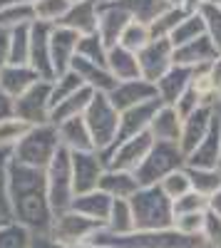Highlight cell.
I'll use <instances>...</instances> for the list:
<instances>
[{
	"mask_svg": "<svg viewBox=\"0 0 221 248\" xmlns=\"http://www.w3.org/2000/svg\"><path fill=\"white\" fill-rule=\"evenodd\" d=\"M8 199H10V221H17L35 236H45L52 229L55 211L47 199L45 169L25 167L10 156L8 164Z\"/></svg>",
	"mask_w": 221,
	"mask_h": 248,
	"instance_id": "cell-1",
	"label": "cell"
},
{
	"mask_svg": "<svg viewBox=\"0 0 221 248\" xmlns=\"http://www.w3.org/2000/svg\"><path fill=\"white\" fill-rule=\"evenodd\" d=\"M137 231H167L174 229V201L162 186H142L132 199Z\"/></svg>",
	"mask_w": 221,
	"mask_h": 248,
	"instance_id": "cell-2",
	"label": "cell"
},
{
	"mask_svg": "<svg viewBox=\"0 0 221 248\" xmlns=\"http://www.w3.org/2000/svg\"><path fill=\"white\" fill-rule=\"evenodd\" d=\"M63 149L57 137L55 124H40V127H30V132L17 141V147L10 152V156L25 167L32 169H47L55 154Z\"/></svg>",
	"mask_w": 221,
	"mask_h": 248,
	"instance_id": "cell-3",
	"label": "cell"
},
{
	"mask_svg": "<svg viewBox=\"0 0 221 248\" xmlns=\"http://www.w3.org/2000/svg\"><path fill=\"white\" fill-rule=\"evenodd\" d=\"M119 114L117 107L110 102V94L102 92H95L90 107L85 112V124L92 134L95 141V149L99 154L110 152L114 144H117V134H119Z\"/></svg>",
	"mask_w": 221,
	"mask_h": 248,
	"instance_id": "cell-4",
	"label": "cell"
},
{
	"mask_svg": "<svg viewBox=\"0 0 221 248\" xmlns=\"http://www.w3.org/2000/svg\"><path fill=\"white\" fill-rule=\"evenodd\" d=\"M184 167H187V156H184L179 144H174V141H154L149 156L144 159V164L134 174H137V179H139L142 186H157V184H162L169 174L184 169Z\"/></svg>",
	"mask_w": 221,
	"mask_h": 248,
	"instance_id": "cell-5",
	"label": "cell"
},
{
	"mask_svg": "<svg viewBox=\"0 0 221 248\" xmlns=\"http://www.w3.org/2000/svg\"><path fill=\"white\" fill-rule=\"evenodd\" d=\"M47 179V199L55 214H63L72 209L75 201V184H72V152L60 149L50 167L45 169Z\"/></svg>",
	"mask_w": 221,
	"mask_h": 248,
	"instance_id": "cell-6",
	"label": "cell"
},
{
	"mask_svg": "<svg viewBox=\"0 0 221 248\" xmlns=\"http://www.w3.org/2000/svg\"><path fill=\"white\" fill-rule=\"evenodd\" d=\"M102 229H105L102 223H97V221L70 209V211H63V214H55L50 236L67 248H79V246L90 243L97 236V231H102Z\"/></svg>",
	"mask_w": 221,
	"mask_h": 248,
	"instance_id": "cell-7",
	"label": "cell"
},
{
	"mask_svg": "<svg viewBox=\"0 0 221 248\" xmlns=\"http://www.w3.org/2000/svg\"><path fill=\"white\" fill-rule=\"evenodd\" d=\"M13 114L28 122L30 127L50 124L52 114V79H40L35 87H30L25 94L13 99Z\"/></svg>",
	"mask_w": 221,
	"mask_h": 248,
	"instance_id": "cell-8",
	"label": "cell"
},
{
	"mask_svg": "<svg viewBox=\"0 0 221 248\" xmlns=\"http://www.w3.org/2000/svg\"><path fill=\"white\" fill-rule=\"evenodd\" d=\"M154 147V137L149 132L139 134V137H132L127 141H119L110 152L102 154L107 169H122V171H137L139 167L144 164V159L149 156Z\"/></svg>",
	"mask_w": 221,
	"mask_h": 248,
	"instance_id": "cell-9",
	"label": "cell"
},
{
	"mask_svg": "<svg viewBox=\"0 0 221 248\" xmlns=\"http://www.w3.org/2000/svg\"><path fill=\"white\" fill-rule=\"evenodd\" d=\"M107 171V164L99 152H77L72 154V184H75V196H82L99 189Z\"/></svg>",
	"mask_w": 221,
	"mask_h": 248,
	"instance_id": "cell-10",
	"label": "cell"
},
{
	"mask_svg": "<svg viewBox=\"0 0 221 248\" xmlns=\"http://www.w3.org/2000/svg\"><path fill=\"white\" fill-rule=\"evenodd\" d=\"M137 57H139L142 77L157 85V82L174 67V45L169 40H152Z\"/></svg>",
	"mask_w": 221,
	"mask_h": 248,
	"instance_id": "cell-11",
	"label": "cell"
},
{
	"mask_svg": "<svg viewBox=\"0 0 221 248\" xmlns=\"http://www.w3.org/2000/svg\"><path fill=\"white\" fill-rule=\"evenodd\" d=\"M152 99H159V92H157V85L144 77L139 79H129V82H117L114 90L110 92V102L117 107V112L122 114L132 107H139V105H147Z\"/></svg>",
	"mask_w": 221,
	"mask_h": 248,
	"instance_id": "cell-12",
	"label": "cell"
},
{
	"mask_svg": "<svg viewBox=\"0 0 221 248\" xmlns=\"http://www.w3.org/2000/svg\"><path fill=\"white\" fill-rule=\"evenodd\" d=\"M50 37H52V25L35 23L30 28V62L28 65L40 75V79H55Z\"/></svg>",
	"mask_w": 221,
	"mask_h": 248,
	"instance_id": "cell-13",
	"label": "cell"
},
{
	"mask_svg": "<svg viewBox=\"0 0 221 248\" xmlns=\"http://www.w3.org/2000/svg\"><path fill=\"white\" fill-rule=\"evenodd\" d=\"M216 109L219 107H199L194 114H189L184 119V127H182V139H179V147H182L184 156H189L199 144L206 139V134L214 127V119H216Z\"/></svg>",
	"mask_w": 221,
	"mask_h": 248,
	"instance_id": "cell-14",
	"label": "cell"
},
{
	"mask_svg": "<svg viewBox=\"0 0 221 248\" xmlns=\"http://www.w3.org/2000/svg\"><path fill=\"white\" fill-rule=\"evenodd\" d=\"M164 102L162 99H152L147 102V105H139V107H132L127 112H122V117H119V134H117V144L119 141H127L132 137H139L149 132L152 127V119L154 114L159 112V107H162Z\"/></svg>",
	"mask_w": 221,
	"mask_h": 248,
	"instance_id": "cell-15",
	"label": "cell"
},
{
	"mask_svg": "<svg viewBox=\"0 0 221 248\" xmlns=\"http://www.w3.org/2000/svg\"><path fill=\"white\" fill-rule=\"evenodd\" d=\"M219 55H221V52H219L216 45L211 43V37L204 35V37L194 40V43H187V45H182V47H174V65L191 67V70L211 67Z\"/></svg>",
	"mask_w": 221,
	"mask_h": 248,
	"instance_id": "cell-16",
	"label": "cell"
},
{
	"mask_svg": "<svg viewBox=\"0 0 221 248\" xmlns=\"http://www.w3.org/2000/svg\"><path fill=\"white\" fill-rule=\"evenodd\" d=\"M129 23L134 20L129 17V13L125 8H119L117 3H102L99 5V37L105 40L107 47H114L119 45V40H122L125 30L129 28Z\"/></svg>",
	"mask_w": 221,
	"mask_h": 248,
	"instance_id": "cell-17",
	"label": "cell"
},
{
	"mask_svg": "<svg viewBox=\"0 0 221 248\" xmlns=\"http://www.w3.org/2000/svg\"><path fill=\"white\" fill-rule=\"evenodd\" d=\"M60 28H67L79 37L95 35L99 30V0H77V3H72Z\"/></svg>",
	"mask_w": 221,
	"mask_h": 248,
	"instance_id": "cell-18",
	"label": "cell"
},
{
	"mask_svg": "<svg viewBox=\"0 0 221 248\" xmlns=\"http://www.w3.org/2000/svg\"><path fill=\"white\" fill-rule=\"evenodd\" d=\"M77 45H79V35L67 30V28H52L50 37V50H52V70L55 77L72 70V62L77 57Z\"/></svg>",
	"mask_w": 221,
	"mask_h": 248,
	"instance_id": "cell-19",
	"label": "cell"
},
{
	"mask_svg": "<svg viewBox=\"0 0 221 248\" xmlns=\"http://www.w3.org/2000/svg\"><path fill=\"white\" fill-rule=\"evenodd\" d=\"M219 161H221V119H219V109H216L211 132L187 156V167L189 169H219Z\"/></svg>",
	"mask_w": 221,
	"mask_h": 248,
	"instance_id": "cell-20",
	"label": "cell"
},
{
	"mask_svg": "<svg viewBox=\"0 0 221 248\" xmlns=\"http://www.w3.org/2000/svg\"><path fill=\"white\" fill-rule=\"evenodd\" d=\"M57 137H60V144L63 149L77 154V152H97L95 149V141H92V134L85 124V117H75V119H67L63 124H57Z\"/></svg>",
	"mask_w": 221,
	"mask_h": 248,
	"instance_id": "cell-21",
	"label": "cell"
},
{
	"mask_svg": "<svg viewBox=\"0 0 221 248\" xmlns=\"http://www.w3.org/2000/svg\"><path fill=\"white\" fill-rule=\"evenodd\" d=\"M37 82H40V75L30 65H5L0 70V90L10 99H17L20 94H25Z\"/></svg>",
	"mask_w": 221,
	"mask_h": 248,
	"instance_id": "cell-22",
	"label": "cell"
},
{
	"mask_svg": "<svg viewBox=\"0 0 221 248\" xmlns=\"http://www.w3.org/2000/svg\"><path fill=\"white\" fill-rule=\"evenodd\" d=\"M191 79H194V70L191 67H182V65H174L162 79L157 82V92H159V99L164 105L174 107L179 97H182L189 87H191Z\"/></svg>",
	"mask_w": 221,
	"mask_h": 248,
	"instance_id": "cell-23",
	"label": "cell"
},
{
	"mask_svg": "<svg viewBox=\"0 0 221 248\" xmlns=\"http://www.w3.org/2000/svg\"><path fill=\"white\" fill-rule=\"evenodd\" d=\"M72 70L79 75V79L85 82V87L95 90V92H102V94H110L117 85V79L110 75L107 65H97V62H90V60H82V57H75L72 62Z\"/></svg>",
	"mask_w": 221,
	"mask_h": 248,
	"instance_id": "cell-24",
	"label": "cell"
},
{
	"mask_svg": "<svg viewBox=\"0 0 221 248\" xmlns=\"http://www.w3.org/2000/svg\"><path fill=\"white\" fill-rule=\"evenodd\" d=\"M182 127H184V119L179 117L176 107L162 105L159 112L154 114V119H152L149 134L154 137V141H174V144H179V139H182Z\"/></svg>",
	"mask_w": 221,
	"mask_h": 248,
	"instance_id": "cell-25",
	"label": "cell"
},
{
	"mask_svg": "<svg viewBox=\"0 0 221 248\" xmlns=\"http://www.w3.org/2000/svg\"><path fill=\"white\" fill-rule=\"evenodd\" d=\"M139 189H142V184H139L137 174L134 171H122V169H107L102 181H99V191H105L112 199L129 201Z\"/></svg>",
	"mask_w": 221,
	"mask_h": 248,
	"instance_id": "cell-26",
	"label": "cell"
},
{
	"mask_svg": "<svg viewBox=\"0 0 221 248\" xmlns=\"http://www.w3.org/2000/svg\"><path fill=\"white\" fill-rule=\"evenodd\" d=\"M112 203H114L112 196H107L105 191L97 189V191H90V194H82V196H75L72 211H77V214H82V216L105 226L107 218H110V211H112Z\"/></svg>",
	"mask_w": 221,
	"mask_h": 248,
	"instance_id": "cell-27",
	"label": "cell"
},
{
	"mask_svg": "<svg viewBox=\"0 0 221 248\" xmlns=\"http://www.w3.org/2000/svg\"><path fill=\"white\" fill-rule=\"evenodd\" d=\"M107 70L117 82H129V79H139L142 70H139V57L129 50H125L122 45H114L107 52Z\"/></svg>",
	"mask_w": 221,
	"mask_h": 248,
	"instance_id": "cell-28",
	"label": "cell"
},
{
	"mask_svg": "<svg viewBox=\"0 0 221 248\" xmlns=\"http://www.w3.org/2000/svg\"><path fill=\"white\" fill-rule=\"evenodd\" d=\"M95 97V90L90 87H82L79 92H75L72 97H67L65 102H60L57 107H52V114H50V124H63L67 119H75V117H85L90 102Z\"/></svg>",
	"mask_w": 221,
	"mask_h": 248,
	"instance_id": "cell-29",
	"label": "cell"
},
{
	"mask_svg": "<svg viewBox=\"0 0 221 248\" xmlns=\"http://www.w3.org/2000/svg\"><path fill=\"white\" fill-rule=\"evenodd\" d=\"M114 3L119 8H125L134 23H142V25L157 23V20L172 8V5L164 3V0H114Z\"/></svg>",
	"mask_w": 221,
	"mask_h": 248,
	"instance_id": "cell-30",
	"label": "cell"
},
{
	"mask_svg": "<svg viewBox=\"0 0 221 248\" xmlns=\"http://www.w3.org/2000/svg\"><path fill=\"white\" fill-rule=\"evenodd\" d=\"M105 231L114 233V236H127L132 231H137V223H134V211H132V203L125 199H114L112 203V211L110 218L105 223Z\"/></svg>",
	"mask_w": 221,
	"mask_h": 248,
	"instance_id": "cell-31",
	"label": "cell"
},
{
	"mask_svg": "<svg viewBox=\"0 0 221 248\" xmlns=\"http://www.w3.org/2000/svg\"><path fill=\"white\" fill-rule=\"evenodd\" d=\"M204 35H206V23H204L202 13L196 10V13H189V15L182 20V25H179V28L172 32L169 43H172L174 47H182V45L194 43V40L204 37Z\"/></svg>",
	"mask_w": 221,
	"mask_h": 248,
	"instance_id": "cell-32",
	"label": "cell"
},
{
	"mask_svg": "<svg viewBox=\"0 0 221 248\" xmlns=\"http://www.w3.org/2000/svg\"><path fill=\"white\" fill-rule=\"evenodd\" d=\"M35 23L57 28L72 8V0H35Z\"/></svg>",
	"mask_w": 221,
	"mask_h": 248,
	"instance_id": "cell-33",
	"label": "cell"
},
{
	"mask_svg": "<svg viewBox=\"0 0 221 248\" xmlns=\"http://www.w3.org/2000/svg\"><path fill=\"white\" fill-rule=\"evenodd\" d=\"M30 132V124L23 122L20 117L10 114L5 119H0V149L3 152H13L17 147V141Z\"/></svg>",
	"mask_w": 221,
	"mask_h": 248,
	"instance_id": "cell-34",
	"label": "cell"
},
{
	"mask_svg": "<svg viewBox=\"0 0 221 248\" xmlns=\"http://www.w3.org/2000/svg\"><path fill=\"white\" fill-rule=\"evenodd\" d=\"M35 5V3H32ZM32 5H10L0 8V28L3 30H17V28H30L35 25V8Z\"/></svg>",
	"mask_w": 221,
	"mask_h": 248,
	"instance_id": "cell-35",
	"label": "cell"
},
{
	"mask_svg": "<svg viewBox=\"0 0 221 248\" xmlns=\"http://www.w3.org/2000/svg\"><path fill=\"white\" fill-rule=\"evenodd\" d=\"M35 233L17 221H5L0 226V248H32Z\"/></svg>",
	"mask_w": 221,
	"mask_h": 248,
	"instance_id": "cell-36",
	"label": "cell"
},
{
	"mask_svg": "<svg viewBox=\"0 0 221 248\" xmlns=\"http://www.w3.org/2000/svg\"><path fill=\"white\" fill-rule=\"evenodd\" d=\"M189 179H191V191L202 194V196H211L221 189V169H189Z\"/></svg>",
	"mask_w": 221,
	"mask_h": 248,
	"instance_id": "cell-37",
	"label": "cell"
},
{
	"mask_svg": "<svg viewBox=\"0 0 221 248\" xmlns=\"http://www.w3.org/2000/svg\"><path fill=\"white\" fill-rule=\"evenodd\" d=\"M85 87V82L79 79V75L75 70H67L63 75H57L52 79V107H57L60 102H65L67 97H72L75 92H79Z\"/></svg>",
	"mask_w": 221,
	"mask_h": 248,
	"instance_id": "cell-38",
	"label": "cell"
},
{
	"mask_svg": "<svg viewBox=\"0 0 221 248\" xmlns=\"http://www.w3.org/2000/svg\"><path fill=\"white\" fill-rule=\"evenodd\" d=\"M107 52H110V47L105 45V40L99 37V32L79 37V45H77V57L90 60V62H97V65H107Z\"/></svg>",
	"mask_w": 221,
	"mask_h": 248,
	"instance_id": "cell-39",
	"label": "cell"
},
{
	"mask_svg": "<svg viewBox=\"0 0 221 248\" xmlns=\"http://www.w3.org/2000/svg\"><path fill=\"white\" fill-rule=\"evenodd\" d=\"M187 15H189L187 8H169L162 17L157 20V23L149 25V28H152V37H154V40H169L172 32L182 25V20H184Z\"/></svg>",
	"mask_w": 221,
	"mask_h": 248,
	"instance_id": "cell-40",
	"label": "cell"
},
{
	"mask_svg": "<svg viewBox=\"0 0 221 248\" xmlns=\"http://www.w3.org/2000/svg\"><path fill=\"white\" fill-rule=\"evenodd\" d=\"M152 28L149 25H142V23H129V28L125 30L122 40H119V45H122L125 50L139 55L149 43H152Z\"/></svg>",
	"mask_w": 221,
	"mask_h": 248,
	"instance_id": "cell-41",
	"label": "cell"
},
{
	"mask_svg": "<svg viewBox=\"0 0 221 248\" xmlns=\"http://www.w3.org/2000/svg\"><path fill=\"white\" fill-rule=\"evenodd\" d=\"M30 28H17L10 32V65L30 62Z\"/></svg>",
	"mask_w": 221,
	"mask_h": 248,
	"instance_id": "cell-42",
	"label": "cell"
},
{
	"mask_svg": "<svg viewBox=\"0 0 221 248\" xmlns=\"http://www.w3.org/2000/svg\"><path fill=\"white\" fill-rule=\"evenodd\" d=\"M159 186H162L164 194H167L172 201H176V199H182L184 194H189V191H191V179H189L187 167L179 169V171H174V174H169Z\"/></svg>",
	"mask_w": 221,
	"mask_h": 248,
	"instance_id": "cell-43",
	"label": "cell"
},
{
	"mask_svg": "<svg viewBox=\"0 0 221 248\" xmlns=\"http://www.w3.org/2000/svg\"><path fill=\"white\" fill-rule=\"evenodd\" d=\"M206 211H209V199L196 191H189L182 199L174 201V218L187 216V214H206Z\"/></svg>",
	"mask_w": 221,
	"mask_h": 248,
	"instance_id": "cell-44",
	"label": "cell"
},
{
	"mask_svg": "<svg viewBox=\"0 0 221 248\" xmlns=\"http://www.w3.org/2000/svg\"><path fill=\"white\" fill-rule=\"evenodd\" d=\"M204 23H206V35L211 37V43L221 52V8L219 5H202L199 8Z\"/></svg>",
	"mask_w": 221,
	"mask_h": 248,
	"instance_id": "cell-45",
	"label": "cell"
},
{
	"mask_svg": "<svg viewBox=\"0 0 221 248\" xmlns=\"http://www.w3.org/2000/svg\"><path fill=\"white\" fill-rule=\"evenodd\" d=\"M8 164H10V152L0 149V216L10 221V199H8Z\"/></svg>",
	"mask_w": 221,
	"mask_h": 248,
	"instance_id": "cell-46",
	"label": "cell"
},
{
	"mask_svg": "<svg viewBox=\"0 0 221 248\" xmlns=\"http://www.w3.org/2000/svg\"><path fill=\"white\" fill-rule=\"evenodd\" d=\"M204 218H206V214L176 216V218H174V229H176L179 233H187V236H202V233H204Z\"/></svg>",
	"mask_w": 221,
	"mask_h": 248,
	"instance_id": "cell-47",
	"label": "cell"
},
{
	"mask_svg": "<svg viewBox=\"0 0 221 248\" xmlns=\"http://www.w3.org/2000/svg\"><path fill=\"white\" fill-rule=\"evenodd\" d=\"M204 241L209 248H221V216L206 211V218H204Z\"/></svg>",
	"mask_w": 221,
	"mask_h": 248,
	"instance_id": "cell-48",
	"label": "cell"
},
{
	"mask_svg": "<svg viewBox=\"0 0 221 248\" xmlns=\"http://www.w3.org/2000/svg\"><path fill=\"white\" fill-rule=\"evenodd\" d=\"M176 112H179V117H182V119H187L189 114H194L199 107H204V102H202V97H199L196 94V90L194 87H189L182 97H179V102H176Z\"/></svg>",
	"mask_w": 221,
	"mask_h": 248,
	"instance_id": "cell-49",
	"label": "cell"
},
{
	"mask_svg": "<svg viewBox=\"0 0 221 248\" xmlns=\"http://www.w3.org/2000/svg\"><path fill=\"white\" fill-rule=\"evenodd\" d=\"M10 65V30L0 28V70Z\"/></svg>",
	"mask_w": 221,
	"mask_h": 248,
	"instance_id": "cell-50",
	"label": "cell"
},
{
	"mask_svg": "<svg viewBox=\"0 0 221 248\" xmlns=\"http://www.w3.org/2000/svg\"><path fill=\"white\" fill-rule=\"evenodd\" d=\"M32 248H67V246H63L60 241H55L50 233H45V236H35L32 238Z\"/></svg>",
	"mask_w": 221,
	"mask_h": 248,
	"instance_id": "cell-51",
	"label": "cell"
},
{
	"mask_svg": "<svg viewBox=\"0 0 221 248\" xmlns=\"http://www.w3.org/2000/svg\"><path fill=\"white\" fill-rule=\"evenodd\" d=\"M13 114V99L0 90V119H5V117H10Z\"/></svg>",
	"mask_w": 221,
	"mask_h": 248,
	"instance_id": "cell-52",
	"label": "cell"
},
{
	"mask_svg": "<svg viewBox=\"0 0 221 248\" xmlns=\"http://www.w3.org/2000/svg\"><path fill=\"white\" fill-rule=\"evenodd\" d=\"M209 211L216 214V216H221V189H219L216 194L209 196Z\"/></svg>",
	"mask_w": 221,
	"mask_h": 248,
	"instance_id": "cell-53",
	"label": "cell"
},
{
	"mask_svg": "<svg viewBox=\"0 0 221 248\" xmlns=\"http://www.w3.org/2000/svg\"><path fill=\"white\" fill-rule=\"evenodd\" d=\"M211 77H214V82H216V87H219V82H221V55L216 57V62L211 65Z\"/></svg>",
	"mask_w": 221,
	"mask_h": 248,
	"instance_id": "cell-54",
	"label": "cell"
},
{
	"mask_svg": "<svg viewBox=\"0 0 221 248\" xmlns=\"http://www.w3.org/2000/svg\"><path fill=\"white\" fill-rule=\"evenodd\" d=\"M35 0H0V8H10V5H32Z\"/></svg>",
	"mask_w": 221,
	"mask_h": 248,
	"instance_id": "cell-55",
	"label": "cell"
},
{
	"mask_svg": "<svg viewBox=\"0 0 221 248\" xmlns=\"http://www.w3.org/2000/svg\"><path fill=\"white\" fill-rule=\"evenodd\" d=\"M167 5H172V8H187L189 10V0H164Z\"/></svg>",
	"mask_w": 221,
	"mask_h": 248,
	"instance_id": "cell-56",
	"label": "cell"
},
{
	"mask_svg": "<svg viewBox=\"0 0 221 248\" xmlns=\"http://www.w3.org/2000/svg\"><path fill=\"white\" fill-rule=\"evenodd\" d=\"M79 248H110V246H102V243H85V246H79Z\"/></svg>",
	"mask_w": 221,
	"mask_h": 248,
	"instance_id": "cell-57",
	"label": "cell"
},
{
	"mask_svg": "<svg viewBox=\"0 0 221 248\" xmlns=\"http://www.w3.org/2000/svg\"><path fill=\"white\" fill-rule=\"evenodd\" d=\"M202 5H219L221 8V0H202Z\"/></svg>",
	"mask_w": 221,
	"mask_h": 248,
	"instance_id": "cell-58",
	"label": "cell"
},
{
	"mask_svg": "<svg viewBox=\"0 0 221 248\" xmlns=\"http://www.w3.org/2000/svg\"><path fill=\"white\" fill-rule=\"evenodd\" d=\"M216 94H219V102H221V82H219V87H216Z\"/></svg>",
	"mask_w": 221,
	"mask_h": 248,
	"instance_id": "cell-59",
	"label": "cell"
},
{
	"mask_svg": "<svg viewBox=\"0 0 221 248\" xmlns=\"http://www.w3.org/2000/svg\"><path fill=\"white\" fill-rule=\"evenodd\" d=\"M102 3H114V0H99V5H102Z\"/></svg>",
	"mask_w": 221,
	"mask_h": 248,
	"instance_id": "cell-60",
	"label": "cell"
},
{
	"mask_svg": "<svg viewBox=\"0 0 221 248\" xmlns=\"http://www.w3.org/2000/svg\"><path fill=\"white\" fill-rule=\"evenodd\" d=\"M219 119H221V107H219ZM219 169H221V161H219Z\"/></svg>",
	"mask_w": 221,
	"mask_h": 248,
	"instance_id": "cell-61",
	"label": "cell"
},
{
	"mask_svg": "<svg viewBox=\"0 0 221 248\" xmlns=\"http://www.w3.org/2000/svg\"><path fill=\"white\" fill-rule=\"evenodd\" d=\"M3 223H5V218H3V216H0V226H3Z\"/></svg>",
	"mask_w": 221,
	"mask_h": 248,
	"instance_id": "cell-62",
	"label": "cell"
},
{
	"mask_svg": "<svg viewBox=\"0 0 221 248\" xmlns=\"http://www.w3.org/2000/svg\"><path fill=\"white\" fill-rule=\"evenodd\" d=\"M72 3H77V0H72Z\"/></svg>",
	"mask_w": 221,
	"mask_h": 248,
	"instance_id": "cell-63",
	"label": "cell"
}]
</instances>
